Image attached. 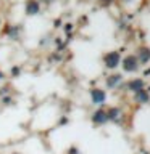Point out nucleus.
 I'll return each instance as SVG.
<instances>
[{
    "label": "nucleus",
    "mask_w": 150,
    "mask_h": 154,
    "mask_svg": "<svg viewBox=\"0 0 150 154\" xmlns=\"http://www.w3.org/2000/svg\"><path fill=\"white\" fill-rule=\"evenodd\" d=\"M142 87H144V82L140 80V79H134V80H131L129 84H128V88H129V90H132V91L142 90Z\"/></svg>",
    "instance_id": "1a4fd4ad"
},
{
    "label": "nucleus",
    "mask_w": 150,
    "mask_h": 154,
    "mask_svg": "<svg viewBox=\"0 0 150 154\" xmlns=\"http://www.w3.org/2000/svg\"><path fill=\"white\" fill-rule=\"evenodd\" d=\"M123 2H131V0H123Z\"/></svg>",
    "instance_id": "f3484780"
},
{
    "label": "nucleus",
    "mask_w": 150,
    "mask_h": 154,
    "mask_svg": "<svg viewBox=\"0 0 150 154\" xmlns=\"http://www.w3.org/2000/svg\"><path fill=\"white\" fill-rule=\"evenodd\" d=\"M89 93H90V101L95 106H102L106 101V93L102 88H90Z\"/></svg>",
    "instance_id": "20e7f679"
},
{
    "label": "nucleus",
    "mask_w": 150,
    "mask_h": 154,
    "mask_svg": "<svg viewBox=\"0 0 150 154\" xmlns=\"http://www.w3.org/2000/svg\"><path fill=\"white\" fill-rule=\"evenodd\" d=\"M135 100L140 101V103H147V101H148V93L144 88L139 90V91H135Z\"/></svg>",
    "instance_id": "9d476101"
},
{
    "label": "nucleus",
    "mask_w": 150,
    "mask_h": 154,
    "mask_svg": "<svg viewBox=\"0 0 150 154\" xmlns=\"http://www.w3.org/2000/svg\"><path fill=\"white\" fill-rule=\"evenodd\" d=\"M65 26H66V27H65V31H66V32L73 31V24H65Z\"/></svg>",
    "instance_id": "4468645a"
},
{
    "label": "nucleus",
    "mask_w": 150,
    "mask_h": 154,
    "mask_svg": "<svg viewBox=\"0 0 150 154\" xmlns=\"http://www.w3.org/2000/svg\"><path fill=\"white\" fill-rule=\"evenodd\" d=\"M113 2H115V0H99V5H100V7H103V8H106V7H110Z\"/></svg>",
    "instance_id": "f8f14e48"
},
{
    "label": "nucleus",
    "mask_w": 150,
    "mask_h": 154,
    "mask_svg": "<svg viewBox=\"0 0 150 154\" xmlns=\"http://www.w3.org/2000/svg\"><path fill=\"white\" fill-rule=\"evenodd\" d=\"M42 11V3L39 0H26L24 2V13L28 16H39Z\"/></svg>",
    "instance_id": "f03ea898"
},
{
    "label": "nucleus",
    "mask_w": 150,
    "mask_h": 154,
    "mask_svg": "<svg viewBox=\"0 0 150 154\" xmlns=\"http://www.w3.org/2000/svg\"><path fill=\"white\" fill-rule=\"evenodd\" d=\"M13 154H18V152H13Z\"/></svg>",
    "instance_id": "a211bd4d"
},
{
    "label": "nucleus",
    "mask_w": 150,
    "mask_h": 154,
    "mask_svg": "<svg viewBox=\"0 0 150 154\" xmlns=\"http://www.w3.org/2000/svg\"><path fill=\"white\" fill-rule=\"evenodd\" d=\"M19 32H21V27H19L18 24H15V26H10V29L7 31V35L11 38V40H18V38H19Z\"/></svg>",
    "instance_id": "0eeeda50"
},
{
    "label": "nucleus",
    "mask_w": 150,
    "mask_h": 154,
    "mask_svg": "<svg viewBox=\"0 0 150 154\" xmlns=\"http://www.w3.org/2000/svg\"><path fill=\"white\" fill-rule=\"evenodd\" d=\"M103 64L106 69H116L121 64V55L118 51H108L103 55Z\"/></svg>",
    "instance_id": "f257e3e1"
},
{
    "label": "nucleus",
    "mask_w": 150,
    "mask_h": 154,
    "mask_svg": "<svg viewBox=\"0 0 150 154\" xmlns=\"http://www.w3.org/2000/svg\"><path fill=\"white\" fill-rule=\"evenodd\" d=\"M137 61H139V64L140 63H147V61H150V50L148 48H140L139 50V55H137Z\"/></svg>",
    "instance_id": "6e6552de"
},
{
    "label": "nucleus",
    "mask_w": 150,
    "mask_h": 154,
    "mask_svg": "<svg viewBox=\"0 0 150 154\" xmlns=\"http://www.w3.org/2000/svg\"><path fill=\"white\" fill-rule=\"evenodd\" d=\"M119 116V109L118 108H110L108 111H106V117H108V120H116Z\"/></svg>",
    "instance_id": "9b49d317"
},
{
    "label": "nucleus",
    "mask_w": 150,
    "mask_h": 154,
    "mask_svg": "<svg viewBox=\"0 0 150 154\" xmlns=\"http://www.w3.org/2000/svg\"><path fill=\"white\" fill-rule=\"evenodd\" d=\"M84 2H86V0H84Z\"/></svg>",
    "instance_id": "6ab92c4d"
},
{
    "label": "nucleus",
    "mask_w": 150,
    "mask_h": 154,
    "mask_svg": "<svg viewBox=\"0 0 150 154\" xmlns=\"http://www.w3.org/2000/svg\"><path fill=\"white\" fill-rule=\"evenodd\" d=\"M121 66H123V69H124L126 72H134V71H137V69H139L137 56H134V55H128L123 61H121Z\"/></svg>",
    "instance_id": "7ed1b4c3"
},
{
    "label": "nucleus",
    "mask_w": 150,
    "mask_h": 154,
    "mask_svg": "<svg viewBox=\"0 0 150 154\" xmlns=\"http://www.w3.org/2000/svg\"><path fill=\"white\" fill-rule=\"evenodd\" d=\"M121 80H123V75H121V74H111V75L106 77L105 84H106V87H108V88H113V87H116Z\"/></svg>",
    "instance_id": "423d86ee"
},
{
    "label": "nucleus",
    "mask_w": 150,
    "mask_h": 154,
    "mask_svg": "<svg viewBox=\"0 0 150 154\" xmlns=\"http://www.w3.org/2000/svg\"><path fill=\"white\" fill-rule=\"evenodd\" d=\"M92 122H94L95 125H103V124H106L108 122V117H106V111L105 109H97V111H94V114H92Z\"/></svg>",
    "instance_id": "39448f33"
},
{
    "label": "nucleus",
    "mask_w": 150,
    "mask_h": 154,
    "mask_svg": "<svg viewBox=\"0 0 150 154\" xmlns=\"http://www.w3.org/2000/svg\"><path fill=\"white\" fill-rule=\"evenodd\" d=\"M39 2H41L44 7H50V5H52L53 2H57V0H39Z\"/></svg>",
    "instance_id": "ddd939ff"
},
{
    "label": "nucleus",
    "mask_w": 150,
    "mask_h": 154,
    "mask_svg": "<svg viewBox=\"0 0 150 154\" xmlns=\"http://www.w3.org/2000/svg\"><path fill=\"white\" fill-rule=\"evenodd\" d=\"M0 27H2V16H0Z\"/></svg>",
    "instance_id": "dca6fc26"
},
{
    "label": "nucleus",
    "mask_w": 150,
    "mask_h": 154,
    "mask_svg": "<svg viewBox=\"0 0 150 154\" xmlns=\"http://www.w3.org/2000/svg\"><path fill=\"white\" fill-rule=\"evenodd\" d=\"M3 104H10V101H11V98H3Z\"/></svg>",
    "instance_id": "2eb2a0df"
}]
</instances>
